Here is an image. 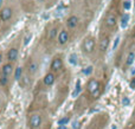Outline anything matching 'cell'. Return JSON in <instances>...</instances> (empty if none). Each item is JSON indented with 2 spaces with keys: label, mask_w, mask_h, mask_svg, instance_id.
Masks as SVG:
<instances>
[{
  "label": "cell",
  "mask_w": 135,
  "mask_h": 129,
  "mask_svg": "<svg viewBox=\"0 0 135 129\" xmlns=\"http://www.w3.org/2000/svg\"><path fill=\"white\" fill-rule=\"evenodd\" d=\"M82 49L86 54H91L95 50V39L92 37H88L84 39L83 44H82Z\"/></svg>",
  "instance_id": "cell-1"
},
{
  "label": "cell",
  "mask_w": 135,
  "mask_h": 129,
  "mask_svg": "<svg viewBox=\"0 0 135 129\" xmlns=\"http://www.w3.org/2000/svg\"><path fill=\"white\" fill-rule=\"evenodd\" d=\"M12 14H13V11L10 7H4V8L0 11V19L2 22H7L12 18Z\"/></svg>",
  "instance_id": "cell-2"
},
{
  "label": "cell",
  "mask_w": 135,
  "mask_h": 129,
  "mask_svg": "<svg viewBox=\"0 0 135 129\" xmlns=\"http://www.w3.org/2000/svg\"><path fill=\"white\" fill-rule=\"evenodd\" d=\"M40 124H42V116L40 115L34 114V115H32L31 117H30V126H31L32 129L39 128Z\"/></svg>",
  "instance_id": "cell-3"
},
{
  "label": "cell",
  "mask_w": 135,
  "mask_h": 129,
  "mask_svg": "<svg viewBox=\"0 0 135 129\" xmlns=\"http://www.w3.org/2000/svg\"><path fill=\"white\" fill-rule=\"evenodd\" d=\"M63 68V60L60 57H56L51 63V70L52 71H58Z\"/></svg>",
  "instance_id": "cell-4"
},
{
  "label": "cell",
  "mask_w": 135,
  "mask_h": 129,
  "mask_svg": "<svg viewBox=\"0 0 135 129\" xmlns=\"http://www.w3.org/2000/svg\"><path fill=\"white\" fill-rule=\"evenodd\" d=\"M117 22V19H116V16H114V14H109L108 17L106 18V26L109 27V28H112L116 25Z\"/></svg>",
  "instance_id": "cell-5"
},
{
  "label": "cell",
  "mask_w": 135,
  "mask_h": 129,
  "mask_svg": "<svg viewBox=\"0 0 135 129\" xmlns=\"http://www.w3.org/2000/svg\"><path fill=\"white\" fill-rule=\"evenodd\" d=\"M68 40H69V33L65 30H62L58 34V43L60 45H64L68 43Z\"/></svg>",
  "instance_id": "cell-6"
},
{
  "label": "cell",
  "mask_w": 135,
  "mask_h": 129,
  "mask_svg": "<svg viewBox=\"0 0 135 129\" xmlns=\"http://www.w3.org/2000/svg\"><path fill=\"white\" fill-rule=\"evenodd\" d=\"M100 88V83H98V80H90L89 82H88V91L89 92H94L95 90H97Z\"/></svg>",
  "instance_id": "cell-7"
},
{
  "label": "cell",
  "mask_w": 135,
  "mask_h": 129,
  "mask_svg": "<svg viewBox=\"0 0 135 129\" xmlns=\"http://www.w3.org/2000/svg\"><path fill=\"white\" fill-rule=\"evenodd\" d=\"M1 72H2V76H6V77H8L12 72H13V65H12V63H7V64H5L2 69H1Z\"/></svg>",
  "instance_id": "cell-8"
},
{
  "label": "cell",
  "mask_w": 135,
  "mask_h": 129,
  "mask_svg": "<svg viewBox=\"0 0 135 129\" xmlns=\"http://www.w3.org/2000/svg\"><path fill=\"white\" fill-rule=\"evenodd\" d=\"M54 80H56V77L52 72H49V74H46L44 77V84L50 86V85H52L54 83Z\"/></svg>",
  "instance_id": "cell-9"
},
{
  "label": "cell",
  "mask_w": 135,
  "mask_h": 129,
  "mask_svg": "<svg viewBox=\"0 0 135 129\" xmlns=\"http://www.w3.org/2000/svg\"><path fill=\"white\" fill-rule=\"evenodd\" d=\"M17 58H18V50L17 49H11L7 52V59L10 60V63H12V62H16L17 60Z\"/></svg>",
  "instance_id": "cell-10"
},
{
  "label": "cell",
  "mask_w": 135,
  "mask_h": 129,
  "mask_svg": "<svg viewBox=\"0 0 135 129\" xmlns=\"http://www.w3.org/2000/svg\"><path fill=\"white\" fill-rule=\"evenodd\" d=\"M77 24H78V18L75 17V16H71V17H69L66 20V26L69 28H75L77 26Z\"/></svg>",
  "instance_id": "cell-11"
},
{
  "label": "cell",
  "mask_w": 135,
  "mask_h": 129,
  "mask_svg": "<svg viewBox=\"0 0 135 129\" xmlns=\"http://www.w3.org/2000/svg\"><path fill=\"white\" fill-rule=\"evenodd\" d=\"M108 45H109V37H103L101 42H100V50L101 52H106L107 49H108Z\"/></svg>",
  "instance_id": "cell-12"
},
{
  "label": "cell",
  "mask_w": 135,
  "mask_h": 129,
  "mask_svg": "<svg viewBox=\"0 0 135 129\" xmlns=\"http://www.w3.org/2000/svg\"><path fill=\"white\" fill-rule=\"evenodd\" d=\"M37 70H38V64H37V62H34V60H31V62L28 63V65H27V71H28V74H36Z\"/></svg>",
  "instance_id": "cell-13"
},
{
  "label": "cell",
  "mask_w": 135,
  "mask_h": 129,
  "mask_svg": "<svg viewBox=\"0 0 135 129\" xmlns=\"http://www.w3.org/2000/svg\"><path fill=\"white\" fill-rule=\"evenodd\" d=\"M135 60V52H129L128 56H127V59H126V65L130 66L132 64L134 63Z\"/></svg>",
  "instance_id": "cell-14"
},
{
  "label": "cell",
  "mask_w": 135,
  "mask_h": 129,
  "mask_svg": "<svg viewBox=\"0 0 135 129\" xmlns=\"http://www.w3.org/2000/svg\"><path fill=\"white\" fill-rule=\"evenodd\" d=\"M57 31H58V28H57V27L51 28V30L49 31V33H48V38H49V39H54V37H56V34H57Z\"/></svg>",
  "instance_id": "cell-15"
},
{
  "label": "cell",
  "mask_w": 135,
  "mask_h": 129,
  "mask_svg": "<svg viewBox=\"0 0 135 129\" xmlns=\"http://www.w3.org/2000/svg\"><path fill=\"white\" fill-rule=\"evenodd\" d=\"M22 69L20 66L17 68V69H16V72H14V78L17 80H19L20 77H22Z\"/></svg>",
  "instance_id": "cell-16"
},
{
  "label": "cell",
  "mask_w": 135,
  "mask_h": 129,
  "mask_svg": "<svg viewBox=\"0 0 135 129\" xmlns=\"http://www.w3.org/2000/svg\"><path fill=\"white\" fill-rule=\"evenodd\" d=\"M128 20H129V16H128V14H124L121 19V26L127 27V25H128Z\"/></svg>",
  "instance_id": "cell-17"
},
{
  "label": "cell",
  "mask_w": 135,
  "mask_h": 129,
  "mask_svg": "<svg viewBox=\"0 0 135 129\" xmlns=\"http://www.w3.org/2000/svg\"><path fill=\"white\" fill-rule=\"evenodd\" d=\"M80 92H81V84H80V82H78L77 85H76V89H75V91L72 92V97H76V96H78Z\"/></svg>",
  "instance_id": "cell-18"
},
{
  "label": "cell",
  "mask_w": 135,
  "mask_h": 129,
  "mask_svg": "<svg viewBox=\"0 0 135 129\" xmlns=\"http://www.w3.org/2000/svg\"><path fill=\"white\" fill-rule=\"evenodd\" d=\"M69 117H63V118H60V120L58 121V126H65V124H68L69 123Z\"/></svg>",
  "instance_id": "cell-19"
},
{
  "label": "cell",
  "mask_w": 135,
  "mask_h": 129,
  "mask_svg": "<svg viewBox=\"0 0 135 129\" xmlns=\"http://www.w3.org/2000/svg\"><path fill=\"white\" fill-rule=\"evenodd\" d=\"M7 82H8V78H7L6 76H1V77H0V84L2 85V86L7 84Z\"/></svg>",
  "instance_id": "cell-20"
},
{
  "label": "cell",
  "mask_w": 135,
  "mask_h": 129,
  "mask_svg": "<svg viewBox=\"0 0 135 129\" xmlns=\"http://www.w3.org/2000/svg\"><path fill=\"white\" fill-rule=\"evenodd\" d=\"M100 95H101V88H98L97 90H95L94 92L91 94V96L94 98H97V97H100Z\"/></svg>",
  "instance_id": "cell-21"
},
{
  "label": "cell",
  "mask_w": 135,
  "mask_h": 129,
  "mask_svg": "<svg viewBox=\"0 0 135 129\" xmlns=\"http://www.w3.org/2000/svg\"><path fill=\"white\" fill-rule=\"evenodd\" d=\"M91 72H92V66H88V68H86V69L83 70V74L86 75V76H89Z\"/></svg>",
  "instance_id": "cell-22"
},
{
  "label": "cell",
  "mask_w": 135,
  "mask_h": 129,
  "mask_svg": "<svg viewBox=\"0 0 135 129\" xmlns=\"http://www.w3.org/2000/svg\"><path fill=\"white\" fill-rule=\"evenodd\" d=\"M76 58H77V56H76V54H72L71 56H70V59H69V62L71 63V64H76V63H77Z\"/></svg>",
  "instance_id": "cell-23"
},
{
  "label": "cell",
  "mask_w": 135,
  "mask_h": 129,
  "mask_svg": "<svg viewBox=\"0 0 135 129\" xmlns=\"http://www.w3.org/2000/svg\"><path fill=\"white\" fill-rule=\"evenodd\" d=\"M129 103H130V101H129V98H128V97H123V98H122V104H123L124 107L129 106Z\"/></svg>",
  "instance_id": "cell-24"
},
{
  "label": "cell",
  "mask_w": 135,
  "mask_h": 129,
  "mask_svg": "<svg viewBox=\"0 0 135 129\" xmlns=\"http://www.w3.org/2000/svg\"><path fill=\"white\" fill-rule=\"evenodd\" d=\"M123 7H124V10L130 8V1H129V0H126V1L123 2Z\"/></svg>",
  "instance_id": "cell-25"
},
{
  "label": "cell",
  "mask_w": 135,
  "mask_h": 129,
  "mask_svg": "<svg viewBox=\"0 0 135 129\" xmlns=\"http://www.w3.org/2000/svg\"><path fill=\"white\" fill-rule=\"evenodd\" d=\"M118 43H120V38H116L115 43H114V46H112V49L116 50V48H117V45H118Z\"/></svg>",
  "instance_id": "cell-26"
},
{
  "label": "cell",
  "mask_w": 135,
  "mask_h": 129,
  "mask_svg": "<svg viewBox=\"0 0 135 129\" xmlns=\"http://www.w3.org/2000/svg\"><path fill=\"white\" fill-rule=\"evenodd\" d=\"M30 39H31V34H28V36L25 38V42H24V44L27 45V44H28V42H30Z\"/></svg>",
  "instance_id": "cell-27"
},
{
  "label": "cell",
  "mask_w": 135,
  "mask_h": 129,
  "mask_svg": "<svg viewBox=\"0 0 135 129\" xmlns=\"http://www.w3.org/2000/svg\"><path fill=\"white\" fill-rule=\"evenodd\" d=\"M130 88L132 89H135V77L132 80V82H130Z\"/></svg>",
  "instance_id": "cell-28"
},
{
  "label": "cell",
  "mask_w": 135,
  "mask_h": 129,
  "mask_svg": "<svg viewBox=\"0 0 135 129\" xmlns=\"http://www.w3.org/2000/svg\"><path fill=\"white\" fill-rule=\"evenodd\" d=\"M58 129H68L66 126H58Z\"/></svg>",
  "instance_id": "cell-29"
},
{
  "label": "cell",
  "mask_w": 135,
  "mask_h": 129,
  "mask_svg": "<svg viewBox=\"0 0 135 129\" xmlns=\"http://www.w3.org/2000/svg\"><path fill=\"white\" fill-rule=\"evenodd\" d=\"M77 128H78V124L75 122V123H74V129H77Z\"/></svg>",
  "instance_id": "cell-30"
},
{
  "label": "cell",
  "mask_w": 135,
  "mask_h": 129,
  "mask_svg": "<svg viewBox=\"0 0 135 129\" xmlns=\"http://www.w3.org/2000/svg\"><path fill=\"white\" fill-rule=\"evenodd\" d=\"M1 60H2V54H0V64H1Z\"/></svg>",
  "instance_id": "cell-31"
},
{
  "label": "cell",
  "mask_w": 135,
  "mask_h": 129,
  "mask_svg": "<svg viewBox=\"0 0 135 129\" xmlns=\"http://www.w3.org/2000/svg\"><path fill=\"white\" fill-rule=\"evenodd\" d=\"M132 75H135V69L134 70H132Z\"/></svg>",
  "instance_id": "cell-32"
},
{
  "label": "cell",
  "mask_w": 135,
  "mask_h": 129,
  "mask_svg": "<svg viewBox=\"0 0 135 129\" xmlns=\"http://www.w3.org/2000/svg\"><path fill=\"white\" fill-rule=\"evenodd\" d=\"M38 1H39V2H44L45 0H38Z\"/></svg>",
  "instance_id": "cell-33"
},
{
  "label": "cell",
  "mask_w": 135,
  "mask_h": 129,
  "mask_svg": "<svg viewBox=\"0 0 135 129\" xmlns=\"http://www.w3.org/2000/svg\"><path fill=\"white\" fill-rule=\"evenodd\" d=\"M112 129H116V127H112Z\"/></svg>",
  "instance_id": "cell-34"
}]
</instances>
